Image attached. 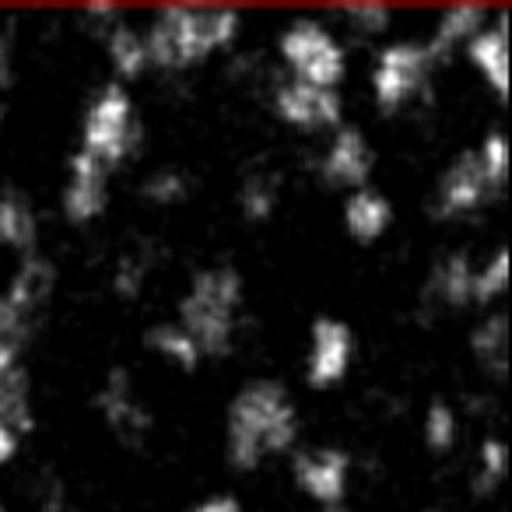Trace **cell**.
I'll return each mask as SVG.
<instances>
[{
  "label": "cell",
  "mask_w": 512,
  "mask_h": 512,
  "mask_svg": "<svg viewBox=\"0 0 512 512\" xmlns=\"http://www.w3.org/2000/svg\"><path fill=\"white\" fill-rule=\"evenodd\" d=\"M302 432L288 390L278 379H253L228 404L225 456L235 470H256L267 456L295 449Z\"/></svg>",
  "instance_id": "6da1fadb"
},
{
  "label": "cell",
  "mask_w": 512,
  "mask_h": 512,
  "mask_svg": "<svg viewBox=\"0 0 512 512\" xmlns=\"http://www.w3.org/2000/svg\"><path fill=\"white\" fill-rule=\"evenodd\" d=\"M242 15L225 8H162L155 22L144 32V50L148 67L162 71H186V67L204 64L218 50L232 46L239 39Z\"/></svg>",
  "instance_id": "7a4b0ae2"
},
{
  "label": "cell",
  "mask_w": 512,
  "mask_h": 512,
  "mask_svg": "<svg viewBox=\"0 0 512 512\" xmlns=\"http://www.w3.org/2000/svg\"><path fill=\"white\" fill-rule=\"evenodd\" d=\"M246 285L232 267H204L179 299V327L193 337L200 358H225L235 344Z\"/></svg>",
  "instance_id": "3957f363"
},
{
  "label": "cell",
  "mask_w": 512,
  "mask_h": 512,
  "mask_svg": "<svg viewBox=\"0 0 512 512\" xmlns=\"http://www.w3.org/2000/svg\"><path fill=\"white\" fill-rule=\"evenodd\" d=\"M137 148H141V120H137L134 99L120 81H113L88 102L78 151H85L102 169L113 172L123 162H130Z\"/></svg>",
  "instance_id": "277c9868"
},
{
  "label": "cell",
  "mask_w": 512,
  "mask_h": 512,
  "mask_svg": "<svg viewBox=\"0 0 512 512\" xmlns=\"http://www.w3.org/2000/svg\"><path fill=\"white\" fill-rule=\"evenodd\" d=\"M278 57L292 71V81H302V85L334 88L337 92V85L348 78L344 46L337 43L334 32L323 29L320 22H309V18H299L281 32Z\"/></svg>",
  "instance_id": "5b68a950"
},
{
  "label": "cell",
  "mask_w": 512,
  "mask_h": 512,
  "mask_svg": "<svg viewBox=\"0 0 512 512\" xmlns=\"http://www.w3.org/2000/svg\"><path fill=\"white\" fill-rule=\"evenodd\" d=\"M432 53L425 43H390L379 50L376 64H372V99L383 113H397L411 99L425 92L428 78H432Z\"/></svg>",
  "instance_id": "8992f818"
},
{
  "label": "cell",
  "mask_w": 512,
  "mask_h": 512,
  "mask_svg": "<svg viewBox=\"0 0 512 512\" xmlns=\"http://www.w3.org/2000/svg\"><path fill=\"white\" fill-rule=\"evenodd\" d=\"M355 358V334L337 316H320L309 330V355H306V383L313 390H330L351 369Z\"/></svg>",
  "instance_id": "52a82bcc"
},
{
  "label": "cell",
  "mask_w": 512,
  "mask_h": 512,
  "mask_svg": "<svg viewBox=\"0 0 512 512\" xmlns=\"http://www.w3.org/2000/svg\"><path fill=\"white\" fill-rule=\"evenodd\" d=\"M274 113L295 130H337L344 120V99L334 88H313L302 81H285L274 92Z\"/></svg>",
  "instance_id": "ba28073f"
},
{
  "label": "cell",
  "mask_w": 512,
  "mask_h": 512,
  "mask_svg": "<svg viewBox=\"0 0 512 512\" xmlns=\"http://www.w3.org/2000/svg\"><path fill=\"white\" fill-rule=\"evenodd\" d=\"M295 484L302 488V495L320 502V509L327 505H344L351 484V456L344 449L323 446V449H306L295 456Z\"/></svg>",
  "instance_id": "9c48e42d"
},
{
  "label": "cell",
  "mask_w": 512,
  "mask_h": 512,
  "mask_svg": "<svg viewBox=\"0 0 512 512\" xmlns=\"http://www.w3.org/2000/svg\"><path fill=\"white\" fill-rule=\"evenodd\" d=\"M491 183L484 179V169L477 162L474 151H463L449 162V169L442 172L439 186H435V204L432 214L439 221L463 218V214H474L484 200L491 197Z\"/></svg>",
  "instance_id": "30bf717a"
},
{
  "label": "cell",
  "mask_w": 512,
  "mask_h": 512,
  "mask_svg": "<svg viewBox=\"0 0 512 512\" xmlns=\"http://www.w3.org/2000/svg\"><path fill=\"white\" fill-rule=\"evenodd\" d=\"M109 207V169H102L85 151H74L67 162V183L60 190V211L71 225H88Z\"/></svg>",
  "instance_id": "8fae6325"
},
{
  "label": "cell",
  "mask_w": 512,
  "mask_h": 512,
  "mask_svg": "<svg viewBox=\"0 0 512 512\" xmlns=\"http://www.w3.org/2000/svg\"><path fill=\"white\" fill-rule=\"evenodd\" d=\"M95 407H99V414L106 418V425L113 428L127 446H137V442L148 435L151 414L144 411V404L137 400L127 369L109 372L106 383H102L99 393H95Z\"/></svg>",
  "instance_id": "7c38bea8"
},
{
  "label": "cell",
  "mask_w": 512,
  "mask_h": 512,
  "mask_svg": "<svg viewBox=\"0 0 512 512\" xmlns=\"http://www.w3.org/2000/svg\"><path fill=\"white\" fill-rule=\"evenodd\" d=\"M376 169V155H372L369 141L358 127H337L330 137L327 151H323L320 172L330 186H348V190H362L372 179Z\"/></svg>",
  "instance_id": "4fadbf2b"
},
{
  "label": "cell",
  "mask_w": 512,
  "mask_h": 512,
  "mask_svg": "<svg viewBox=\"0 0 512 512\" xmlns=\"http://www.w3.org/2000/svg\"><path fill=\"white\" fill-rule=\"evenodd\" d=\"M505 25H509V11H498L495 25H484V29L463 46L470 67L481 74L484 85L502 102L509 99V36H505Z\"/></svg>",
  "instance_id": "5bb4252c"
},
{
  "label": "cell",
  "mask_w": 512,
  "mask_h": 512,
  "mask_svg": "<svg viewBox=\"0 0 512 512\" xmlns=\"http://www.w3.org/2000/svg\"><path fill=\"white\" fill-rule=\"evenodd\" d=\"M0 421L18 435L32 432V379L22 365V351L0 348Z\"/></svg>",
  "instance_id": "9a60e30c"
},
{
  "label": "cell",
  "mask_w": 512,
  "mask_h": 512,
  "mask_svg": "<svg viewBox=\"0 0 512 512\" xmlns=\"http://www.w3.org/2000/svg\"><path fill=\"white\" fill-rule=\"evenodd\" d=\"M53 288H57V271H53L50 260L39 256V249H36V253L22 256V264L11 274L8 288H4V299H8L18 313L36 320V313H43V306L50 302Z\"/></svg>",
  "instance_id": "2e32d148"
},
{
  "label": "cell",
  "mask_w": 512,
  "mask_h": 512,
  "mask_svg": "<svg viewBox=\"0 0 512 512\" xmlns=\"http://www.w3.org/2000/svg\"><path fill=\"white\" fill-rule=\"evenodd\" d=\"M425 295L432 302H439L442 309L474 306V260H470V253L456 249L446 260H439L435 271L428 274Z\"/></svg>",
  "instance_id": "e0dca14e"
},
{
  "label": "cell",
  "mask_w": 512,
  "mask_h": 512,
  "mask_svg": "<svg viewBox=\"0 0 512 512\" xmlns=\"http://www.w3.org/2000/svg\"><path fill=\"white\" fill-rule=\"evenodd\" d=\"M0 246L29 256L39 246V214L22 190L8 186L0 193Z\"/></svg>",
  "instance_id": "ac0fdd59"
},
{
  "label": "cell",
  "mask_w": 512,
  "mask_h": 512,
  "mask_svg": "<svg viewBox=\"0 0 512 512\" xmlns=\"http://www.w3.org/2000/svg\"><path fill=\"white\" fill-rule=\"evenodd\" d=\"M393 225V204L372 186L355 190L344 200V228L355 242H376L390 232Z\"/></svg>",
  "instance_id": "d6986e66"
},
{
  "label": "cell",
  "mask_w": 512,
  "mask_h": 512,
  "mask_svg": "<svg viewBox=\"0 0 512 512\" xmlns=\"http://www.w3.org/2000/svg\"><path fill=\"white\" fill-rule=\"evenodd\" d=\"M488 25V11L477 8V4H460V8H449L446 15L439 18V25H435L432 39H428V53H432V60L439 64V60H446L449 53H456L460 46H467L470 39L477 36V32Z\"/></svg>",
  "instance_id": "ffe728a7"
},
{
  "label": "cell",
  "mask_w": 512,
  "mask_h": 512,
  "mask_svg": "<svg viewBox=\"0 0 512 512\" xmlns=\"http://www.w3.org/2000/svg\"><path fill=\"white\" fill-rule=\"evenodd\" d=\"M470 351H474L477 365L491 372L495 379L509 376V316L491 313L470 334Z\"/></svg>",
  "instance_id": "44dd1931"
},
{
  "label": "cell",
  "mask_w": 512,
  "mask_h": 512,
  "mask_svg": "<svg viewBox=\"0 0 512 512\" xmlns=\"http://www.w3.org/2000/svg\"><path fill=\"white\" fill-rule=\"evenodd\" d=\"M106 53L109 67L120 81H137L148 71V50H144V32L130 29V25H113L106 32Z\"/></svg>",
  "instance_id": "7402d4cb"
},
{
  "label": "cell",
  "mask_w": 512,
  "mask_h": 512,
  "mask_svg": "<svg viewBox=\"0 0 512 512\" xmlns=\"http://www.w3.org/2000/svg\"><path fill=\"white\" fill-rule=\"evenodd\" d=\"M144 344H148L158 358H165V362L183 372H193L200 365L197 344H193V337L186 334L179 323H158V327H151L148 334H144Z\"/></svg>",
  "instance_id": "603a6c76"
},
{
  "label": "cell",
  "mask_w": 512,
  "mask_h": 512,
  "mask_svg": "<svg viewBox=\"0 0 512 512\" xmlns=\"http://www.w3.org/2000/svg\"><path fill=\"white\" fill-rule=\"evenodd\" d=\"M239 211L246 221H267L278 211V179L271 172H253L239 186Z\"/></svg>",
  "instance_id": "cb8c5ba5"
},
{
  "label": "cell",
  "mask_w": 512,
  "mask_h": 512,
  "mask_svg": "<svg viewBox=\"0 0 512 512\" xmlns=\"http://www.w3.org/2000/svg\"><path fill=\"white\" fill-rule=\"evenodd\" d=\"M509 292V249L498 246L484 267H474V306H491Z\"/></svg>",
  "instance_id": "d4e9b609"
},
{
  "label": "cell",
  "mask_w": 512,
  "mask_h": 512,
  "mask_svg": "<svg viewBox=\"0 0 512 512\" xmlns=\"http://www.w3.org/2000/svg\"><path fill=\"white\" fill-rule=\"evenodd\" d=\"M425 446L432 449V453L446 456L449 449L460 442V418H456V411L446 404V400H435V404H428L425 411Z\"/></svg>",
  "instance_id": "484cf974"
},
{
  "label": "cell",
  "mask_w": 512,
  "mask_h": 512,
  "mask_svg": "<svg viewBox=\"0 0 512 512\" xmlns=\"http://www.w3.org/2000/svg\"><path fill=\"white\" fill-rule=\"evenodd\" d=\"M505 477H509V446H505V439L491 435V439H484L481 449H477V481H474V488L488 495V491H495Z\"/></svg>",
  "instance_id": "4316f807"
},
{
  "label": "cell",
  "mask_w": 512,
  "mask_h": 512,
  "mask_svg": "<svg viewBox=\"0 0 512 512\" xmlns=\"http://www.w3.org/2000/svg\"><path fill=\"white\" fill-rule=\"evenodd\" d=\"M477 162H481L484 169V179L491 183V190H505V183H509V141H505L502 130H491V134H484L481 148H474Z\"/></svg>",
  "instance_id": "83f0119b"
},
{
  "label": "cell",
  "mask_w": 512,
  "mask_h": 512,
  "mask_svg": "<svg viewBox=\"0 0 512 512\" xmlns=\"http://www.w3.org/2000/svg\"><path fill=\"white\" fill-rule=\"evenodd\" d=\"M186 193H190V179H186L183 169H172V165H165V169L151 172V176L144 179V197L158 207L183 204Z\"/></svg>",
  "instance_id": "f1b7e54d"
},
{
  "label": "cell",
  "mask_w": 512,
  "mask_h": 512,
  "mask_svg": "<svg viewBox=\"0 0 512 512\" xmlns=\"http://www.w3.org/2000/svg\"><path fill=\"white\" fill-rule=\"evenodd\" d=\"M29 334H32V320L25 313H18V309L4 299V292H0V348L22 351Z\"/></svg>",
  "instance_id": "f546056e"
},
{
  "label": "cell",
  "mask_w": 512,
  "mask_h": 512,
  "mask_svg": "<svg viewBox=\"0 0 512 512\" xmlns=\"http://www.w3.org/2000/svg\"><path fill=\"white\" fill-rule=\"evenodd\" d=\"M344 18L358 36H383L393 22V11L383 8V4H358V8L344 11Z\"/></svg>",
  "instance_id": "4dcf8cb0"
},
{
  "label": "cell",
  "mask_w": 512,
  "mask_h": 512,
  "mask_svg": "<svg viewBox=\"0 0 512 512\" xmlns=\"http://www.w3.org/2000/svg\"><path fill=\"white\" fill-rule=\"evenodd\" d=\"M144 278H148V267H144L141 256H123L120 267L113 274V288L120 299H137L144 288Z\"/></svg>",
  "instance_id": "1f68e13d"
},
{
  "label": "cell",
  "mask_w": 512,
  "mask_h": 512,
  "mask_svg": "<svg viewBox=\"0 0 512 512\" xmlns=\"http://www.w3.org/2000/svg\"><path fill=\"white\" fill-rule=\"evenodd\" d=\"M36 512H67V491L60 481H50V488L43 491L39 498V509Z\"/></svg>",
  "instance_id": "d6a6232c"
},
{
  "label": "cell",
  "mask_w": 512,
  "mask_h": 512,
  "mask_svg": "<svg viewBox=\"0 0 512 512\" xmlns=\"http://www.w3.org/2000/svg\"><path fill=\"white\" fill-rule=\"evenodd\" d=\"M18 446H22V435H18L11 425H4V421H0V467L15 460V456H18Z\"/></svg>",
  "instance_id": "836d02e7"
},
{
  "label": "cell",
  "mask_w": 512,
  "mask_h": 512,
  "mask_svg": "<svg viewBox=\"0 0 512 512\" xmlns=\"http://www.w3.org/2000/svg\"><path fill=\"white\" fill-rule=\"evenodd\" d=\"M190 512H242V505H239V498H232V495H211L193 505Z\"/></svg>",
  "instance_id": "e575fe53"
},
{
  "label": "cell",
  "mask_w": 512,
  "mask_h": 512,
  "mask_svg": "<svg viewBox=\"0 0 512 512\" xmlns=\"http://www.w3.org/2000/svg\"><path fill=\"white\" fill-rule=\"evenodd\" d=\"M320 512H348L344 505H327V509H320Z\"/></svg>",
  "instance_id": "d590c367"
},
{
  "label": "cell",
  "mask_w": 512,
  "mask_h": 512,
  "mask_svg": "<svg viewBox=\"0 0 512 512\" xmlns=\"http://www.w3.org/2000/svg\"><path fill=\"white\" fill-rule=\"evenodd\" d=\"M0 134H4V106H0Z\"/></svg>",
  "instance_id": "8d00e7d4"
},
{
  "label": "cell",
  "mask_w": 512,
  "mask_h": 512,
  "mask_svg": "<svg viewBox=\"0 0 512 512\" xmlns=\"http://www.w3.org/2000/svg\"><path fill=\"white\" fill-rule=\"evenodd\" d=\"M0 67H4V46H0Z\"/></svg>",
  "instance_id": "74e56055"
}]
</instances>
